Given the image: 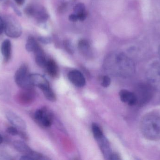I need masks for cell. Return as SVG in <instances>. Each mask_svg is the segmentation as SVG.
Returning <instances> with one entry per match:
<instances>
[{"mask_svg": "<svg viewBox=\"0 0 160 160\" xmlns=\"http://www.w3.org/2000/svg\"><path fill=\"white\" fill-rule=\"evenodd\" d=\"M34 53L35 54L36 63L40 67L45 68L48 61L46 59L43 49L39 46L34 51Z\"/></svg>", "mask_w": 160, "mask_h": 160, "instance_id": "8fae6325", "label": "cell"}, {"mask_svg": "<svg viewBox=\"0 0 160 160\" xmlns=\"http://www.w3.org/2000/svg\"><path fill=\"white\" fill-rule=\"evenodd\" d=\"M34 94L32 89L23 90L18 96V100L21 103L27 104L30 103L33 100Z\"/></svg>", "mask_w": 160, "mask_h": 160, "instance_id": "5bb4252c", "label": "cell"}, {"mask_svg": "<svg viewBox=\"0 0 160 160\" xmlns=\"http://www.w3.org/2000/svg\"><path fill=\"white\" fill-rule=\"evenodd\" d=\"M4 31L8 36L12 38L19 37L22 33L19 23L12 17H8L6 19Z\"/></svg>", "mask_w": 160, "mask_h": 160, "instance_id": "5b68a950", "label": "cell"}, {"mask_svg": "<svg viewBox=\"0 0 160 160\" xmlns=\"http://www.w3.org/2000/svg\"><path fill=\"white\" fill-rule=\"evenodd\" d=\"M143 136L151 141H160V115L154 113L145 115L140 122Z\"/></svg>", "mask_w": 160, "mask_h": 160, "instance_id": "6da1fadb", "label": "cell"}, {"mask_svg": "<svg viewBox=\"0 0 160 160\" xmlns=\"http://www.w3.org/2000/svg\"><path fill=\"white\" fill-rule=\"evenodd\" d=\"M74 11H75V14L77 15L80 14V13H82V12L85 11V7L84 5L82 3L77 4L74 8Z\"/></svg>", "mask_w": 160, "mask_h": 160, "instance_id": "d6986e66", "label": "cell"}, {"mask_svg": "<svg viewBox=\"0 0 160 160\" xmlns=\"http://www.w3.org/2000/svg\"><path fill=\"white\" fill-rule=\"evenodd\" d=\"M69 80L77 87H83L85 85L86 80L83 74L78 70H72L68 74Z\"/></svg>", "mask_w": 160, "mask_h": 160, "instance_id": "ba28073f", "label": "cell"}, {"mask_svg": "<svg viewBox=\"0 0 160 160\" xmlns=\"http://www.w3.org/2000/svg\"><path fill=\"white\" fill-rule=\"evenodd\" d=\"M119 95L120 100L124 103L131 106L137 105V98L134 92L122 89L119 92Z\"/></svg>", "mask_w": 160, "mask_h": 160, "instance_id": "9c48e42d", "label": "cell"}, {"mask_svg": "<svg viewBox=\"0 0 160 160\" xmlns=\"http://www.w3.org/2000/svg\"><path fill=\"white\" fill-rule=\"evenodd\" d=\"M39 41H41L42 43H48L50 42V40L48 38H47L41 37L39 38Z\"/></svg>", "mask_w": 160, "mask_h": 160, "instance_id": "4316f807", "label": "cell"}, {"mask_svg": "<svg viewBox=\"0 0 160 160\" xmlns=\"http://www.w3.org/2000/svg\"><path fill=\"white\" fill-rule=\"evenodd\" d=\"M92 131L96 140L103 136L102 131L97 124L94 123L92 125Z\"/></svg>", "mask_w": 160, "mask_h": 160, "instance_id": "ac0fdd59", "label": "cell"}, {"mask_svg": "<svg viewBox=\"0 0 160 160\" xmlns=\"http://www.w3.org/2000/svg\"><path fill=\"white\" fill-rule=\"evenodd\" d=\"M34 119L40 126L48 128L51 126L53 121V116L47 109H39L35 113Z\"/></svg>", "mask_w": 160, "mask_h": 160, "instance_id": "8992f818", "label": "cell"}, {"mask_svg": "<svg viewBox=\"0 0 160 160\" xmlns=\"http://www.w3.org/2000/svg\"><path fill=\"white\" fill-rule=\"evenodd\" d=\"M146 76L148 83L155 90L160 91V62L154 63L148 67Z\"/></svg>", "mask_w": 160, "mask_h": 160, "instance_id": "277c9868", "label": "cell"}, {"mask_svg": "<svg viewBox=\"0 0 160 160\" xmlns=\"http://www.w3.org/2000/svg\"><path fill=\"white\" fill-rule=\"evenodd\" d=\"M6 116L13 126L21 130L26 129V125L24 120L15 113L12 111L8 112L6 114Z\"/></svg>", "mask_w": 160, "mask_h": 160, "instance_id": "52a82bcc", "label": "cell"}, {"mask_svg": "<svg viewBox=\"0 0 160 160\" xmlns=\"http://www.w3.org/2000/svg\"><path fill=\"white\" fill-rule=\"evenodd\" d=\"M158 53H159V55L160 57V45L159 47V48H158Z\"/></svg>", "mask_w": 160, "mask_h": 160, "instance_id": "f546056e", "label": "cell"}, {"mask_svg": "<svg viewBox=\"0 0 160 160\" xmlns=\"http://www.w3.org/2000/svg\"><path fill=\"white\" fill-rule=\"evenodd\" d=\"M154 90L148 83L138 84L134 92L137 98V105L141 107L147 104L153 97Z\"/></svg>", "mask_w": 160, "mask_h": 160, "instance_id": "7a4b0ae2", "label": "cell"}, {"mask_svg": "<svg viewBox=\"0 0 160 160\" xmlns=\"http://www.w3.org/2000/svg\"><path fill=\"white\" fill-rule=\"evenodd\" d=\"M13 145L17 151L22 153L24 155H30L34 152L25 143L22 141H15L14 142Z\"/></svg>", "mask_w": 160, "mask_h": 160, "instance_id": "4fadbf2b", "label": "cell"}, {"mask_svg": "<svg viewBox=\"0 0 160 160\" xmlns=\"http://www.w3.org/2000/svg\"><path fill=\"white\" fill-rule=\"evenodd\" d=\"M39 46L36 39L33 37L30 36L27 39V42L25 45V48L28 52H34V51Z\"/></svg>", "mask_w": 160, "mask_h": 160, "instance_id": "2e32d148", "label": "cell"}, {"mask_svg": "<svg viewBox=\"0 0 160 160\" xmlns=\"http://www.w3.org/2000/svg\"><path fill=\"white\" fill-rule=\"evenodd\" d=\"M45 68L48 75L52 78H56L58 76V66L53 60H48Z\"/></svg>", "mask_w": 160, "mask_h": 160, "instance_id": "9a60e30c", "label": "cell"}, {"mask_svg": "<svg viewBox=\"0 0 160 160\" xmlns=\"http://www.w3.org/2000/svg\"><path fill=\"white\" fill-rule=\"evenodd\" d=\"M7 131L8 133L12 136H16L19 134L18 129L14 126L9 127L7 130Z\"/></svg>", "mask_w": 160, "mask_h": 160, "instance_id": "7402d4cb", "label": "cell"}, {"mask_svg": "<svg viewBox=\"0 0 160 160\" xmlns=\"http://www.w3.org/2000/svg\"><path fill=\"white\" fill-rule=\"evenodd\" d=\"M42 91L46 98L50 101L54 102L56 100V95L51 87L46 88L42 90Z\"/></svg>", "mask_w": 160, "mask_h": 160, "instance_id": "e0dca14e", "label": "cell"}, {"mask_svg": "<svg viewBox=\"0 0 160 160\" xmlns=\"http://www.w3.org/2000/svg\"><path fill=\"white\" fill-rule=\"evenodd\" d=\"M69 20L70 21L73 22L77 21L78 20V15L76 14H71L69 16Z\"/></svg>", "mask_w": 160, "mask_h": 160, "instance_id": "cb8c5ba5", "label": "cell"}, {"mask_svg": "<svg viewBox=\"0 0 160 160\" xmlns=\"http://www.w3.org/2000/svg\"><path fill=\"white\" fill-rule=\"evenodd\" d=\"M15 80L17 85L23 90L33 89L34 85L31 81V74L28 66L25 64L22 65L16 71Z\"/></svg>", "mask_w": 160, "mask_h": 160, "instance_id": "3957f363", "label": "cell"}, {"mask_svg": "<svg viewBox=\"0 0 160 160\" xmlns=\"http://www.w3.org/2000/svg\"><path fill=\"white\" fill-rule=\"evenodd\" d=\"M78 20H79L81 21H83L86 18L87 14L85 11V12L78 14Z\"/></svg>", "mask_w": 160, "mask_h": 160, "instance_id": "603a6c76", "label": "cell"}, {"mask_svg": "<svg viewBox=\"0 0 160 160\" xmlns=\"http://www.w3.org/2000/svg\"><path fill=\"white\" fill-rule=\"evenodd\" d=\"M4 29V21L0 17V34L2 33Z\"/></svg>", "mask_w": 160, "mask_h": 160, "instance_id": "d4e9b609", "label": "cell"}, {"mask_svg": "<svg viewBox=\"0 0 160 160\" xmlns=\"http://www.w3.org/2000/svg\"><path fill=\"white\" fill-rule=\"evenodd\" d=\"M78 45L80 49L83 52H85L87 50L89 47L88 42L86 40H84V39L80 41Z\"/></svg>", "mask_w": 160, "mask_h": 160, "instance_id": "ffe728a7", "label": "cell"}, {"mask_svg": "<svg viewBox=\"0 0 160 160\" xmlns=\"http://www.w3.org/2000/svg\"><path fill=\"white\" fill-rule=\"evenodd\" d=\"M14 1L19 5H22L24 3L25 0H14Z\"/></svg>", "mask_w": 160, "mask_h": 160, "instance_id": "83f0119b", "label": "cell"}, {"mask_svg": "<svg viewBox=\"0 0 160 160\" xmlns=\"http://www.w3.org/2000/svg\"><path fill=\"white\" fill-rule=\"evenodd\" d=\"M110 160H120V158L119 157V156L117 155V154H112V155H111V157H110Z\"/></svg>", "mask_w": 160, "mask_h": 160, "instance_id": "484cf974", "label": "cell"}, {"mask_svg": "<svg viewBox=\"0 0 160 160\" xmlns=\"http://www.w3.org/2000/svg\"><path fill=\"white\" fill-rule=\"evenodd\" d=\"M1 52L5 62H8L10 59L11 55L12 45L10 40L5 39L3 41L1 45Z\"/></svg>", "mask_w": 160, "mask_h": 160, "instance_id": "7c38bea8", "label": "cell"}, {"mask_svg": "<svg viewBox=\"0 0 160 160\" xmlns=\"http://www.w3.org/2000/svg\"><path fill=\"white\" fill-rule=\"evenodd\" d=\"M3 142V138L2 137V135L0 134V144L2 143Z\"/></svg>", "mask_w": 160, "mask_h": 160, "instance_id": "f1b7e54d", "label": "cell"}, {"mask_svg": "<svg viewBox=\"0 0 160 160\" xmlns=\"http://www.w3.org/2000/svg\"><path fill=\"white\" fill-rule=\"evenodd\" d=\"M31 79L33 85L37 86L41 90L50 87L48 80L40 74H31Z\"/></svg>", "mask_w": 160, "mask_h": 160, "instance_id": "30bf717a", "label": "cell"}, {"mask_svg": "<svg viewBox=\"0 0 160 160\" xmlns=\"http://www.w3.org/2000/svg\"><path fill=\"white\" fill-rule=\"evenodd\" d=\"M111 83V80L110 77L108 76H103L102 78L101 85L103 87H107L110 85Z\"/></svg>", "mask_w": 160, "mask_h": 160, "instance_id": "44dd1931", "label": "cell"}]
</instances>
